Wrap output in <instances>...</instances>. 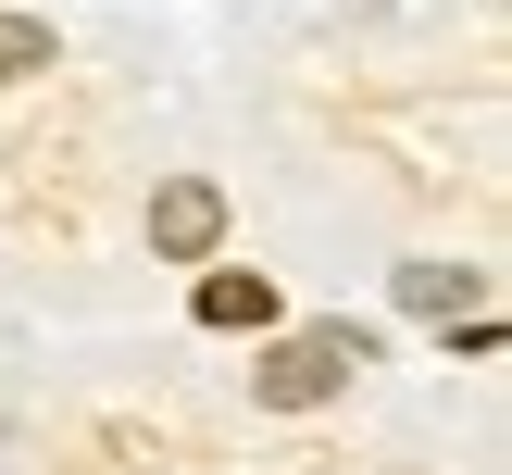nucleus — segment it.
Returning a JSON list of instances; mask_svg holds the SVG:
<instances>
[{
	"label": "nucleus",
	"instance_id": "f257e3e1",
	"mask_svg": "<svg viewBox=\"0 0 512 475\" xmlns=\"http://www.w3.org/2000/svg\"><path fill=\"white\" fill-rule=\"evenodd\" d=\"M363 363H375V338H363V325H300V338H275L263 363H250V388H263L275 413H313V400H338Z\"/></svg>",
	"mask_w": 512,
	"mask_h": 475
},
{
	"label": "nucleus",
	"instance_id": "f03ea898",
	"mask_svg": "<svg viewBox=\"0 0 512 475\" xmlns=\"http://www.w3.org/2000/svg\"><path fill=\"white\" fill-rule=\"evenodd\" d=\"M213 238H225V188H213V175L150 188V250H163V263H213Z\"/></svg>",
	"mask_w": 512,
	"mask_h": 475
},
{
	"label": "nucleus",
	"instance_id": "7ed1b4c3",
	"mask_svg": "<svg viewBox=\"0 0 512 475\" xmlns=\"http://www.w3.org/2000/svg\"><path fill=\"white\" fill-rule=\"evenodd\" d=\"M200 325H250V338H263V325H275V288L238 275V263H213V275H200Z\"/></svg>",
	"mask_w": 512,
	"mask_h": 475
},
{
	"label": "nucleus",
	"instance_id": "20e7f679",
	"mask_svg": "<svg viewBox=\"0 0 512 475\" xmlns=\"http://www.w3.org/2000/svg\"><path fill=\"white\" fill-rule=\"evenodd\" d=\"M400 300H413L425 325H450V313H475V263H400Z\"/></svg>",
	"mask_w": 512,
	"mask_h": 475
},
{
	"label": "nucleus",
	"instance_id": "39448f33",
	"mask_svg": "<svg viewBox=\"0 0 512 475\" xmlns=\"http://www.w3.org/2000/svg\"><path fill=\"white\" fill-rule=\"evenodd\" d=\"M50 63V25H25V13H0V88H25V75Z\"/></svg>",
	"mask_w": 512,
	"mask_h": 475
}]
</instances>
